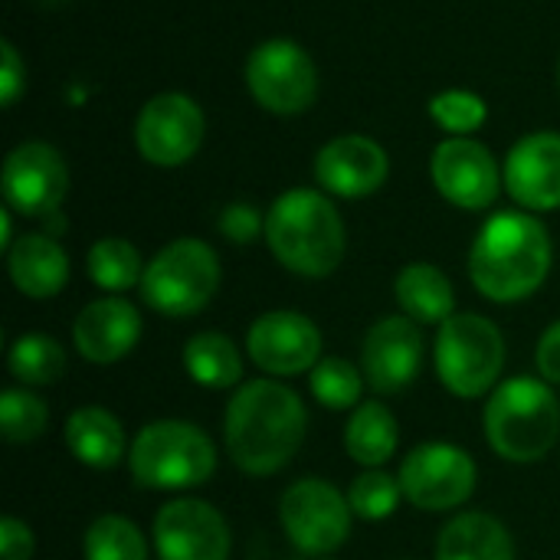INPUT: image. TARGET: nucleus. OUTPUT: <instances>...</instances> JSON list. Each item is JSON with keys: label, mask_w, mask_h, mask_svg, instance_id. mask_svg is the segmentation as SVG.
I'll return each instance as SVG.
<instances>
[{"label": "nucleus", "mask_w": 560, "mask_h": 560, "mask_svg": "<svg viewBox=\"0 0 560 560\" xmlns=\"http://www.w3.org/2000/svg\"><path fill=\"white\" fill-rule=\"evenodd\" d=\"M305 427L308 413L292 387L279 381H246L226 407V456L246 476H272L292 463Z\"/></svg>", "instance_id": "obj_1"}, {"label": "nucleus", "mask_w": 560, "mask_h": 560, "mask_svg": "<svg viewBox=\"0 0 560 560\" xmlns=\"http://www.w3.org/2000/svg\"><path fill=\"white\" fill-rule=\"evenodd\" d=\"M551 272V236L532 213H495L469 249L472 285L499 305L535 295Z\"/></svg>", "instance_id": "obj_2"}, {"label": "nucleus", "mask_w": 560, "mask_h": 560, "mask_svg": "<svg viewBox=\"0 0 560 560\" xmlns=\"http://www.w3.org/2000/svg\"><path fill=\"white\" fill-rule=\"evenodd\" d=\"M266 243L295 276L325 279L345 259V223L325 194L308 187L285 190L266 213Z\"/></svg>", "instance_id": "obj_3"}, {"label": "nucleus", "mask_w": 560, "mask_h": 560, "mask_svg": "<svg viewBox=\"0 0 560 560\" xmlns=\"http://www.w3.org/2000/svg\"><path fill=\"white\" fill-rule=\"evenodd\" d=\"M486 440L509 463L545 459L560 436V404L548 381L512 377L486 404Z\"/></svg>", "instance_id": "obj_4"}, {"label": "nucleus", "mask_w": 560, "mask_h": 560, "mask_svg": "<svg viewBox=\"0 0 560 560\" xmlns=\"http://www.w3.org/2000/svg\"><path fill=\"white\" fill-rule=\"evenodd\" d=\"M131 476L144 489L177 492L203 486L217 469L210 436L184 420H154L138 430L128 456Z\"/></svg>", "instance_id": "obj_5"}, {"label": "nucleus", "mask_w": 560, "mask_h": 560, "mask_svg": "<svg viewBox=\"0 0 560 560\" xmlns=\"http://www.w3.org/2000/svg\"><path fill=\"white\" fill-rule=\"evenodd\" d=\"M505 368V338L495 322L476 312L450 315L436 331V374L463 400L482 397Z\"/></svg>", "instance_id": "obj_6"}, {"label": "nucleus", "mask_w": 560, "mask_h": 560, "mask_svg": "<svg viewBox=\"0 0 560 560\" xmlns=\"http://www.w3.org/2000/svg\"><path fill=\"white\" fill-rule=\"evenodd\" d=\"M220 285V259L217 253L194 236L167 243L141 276V295L144 302L167 315V318H187L210 305Z\"/></svg>", "instance_id": "obj_7"}, {"label": "nucleus", "mask_w": 560, "mask_h": 560, "mask_svg": "<svg viewBox=\"0 0 560 560\" xmlns=\"http://www.w3.org/2000/svg\"><path fill=\"white\" fill-rule=\"evenodd\" d=\"M351 505L325 479H299L282 492L279 522L289 541L305 555H331L351 535Z\"/></svg>", "instance_id": "obj_8"}, {"label": "nucleus", "mask_w": 560, "mask_h": 560, "mask_svg": "<svg viewBox=\"0 0 560 560\" xmlns=\"http://www.w3.org/2000/svg\"><path fill=\"white\" fill-rule=\"evenodd\" d=\"M246 85L262 108L276 115H299L318 95V69L299 43L269 39L249 52Z\"/></svg>", "instance_id": "obj_9"}, {"label": "nucleus", "mask_w": 560, "mask_h": 560, "mask_svg": "<svg viewBox=\"0 0 560 560\" xmlns=\"http://www.w3.org/2000/svg\"><path fill=\"white\" fill-rule=\"evenodd\" d=\"M404 499L423 512L459 509L476 492V463L453 443H423L400 466Z\"/></svg>", "instance_id": "obj_10"}, {"label": "nucleus", "mask_w": 560, "mask_h": 560, "mask_svg": "<svg viewBox=\"0 0 560 560\" xmlns=\"http://www.w3.org/2000/svg\"><path fill=\"white\" fill-rule=\"evenodd\" d=\"M203 112L190 95L164 92L144 102L138 125H135V144L148 164L158 167H177L190 161L203 144Z\"/></svg>", "instance_id": "obj_11"}, {"label": "nucleus", "mask_w": 560, "mask_h": 560, "mask_svg": "<svg viewBox=\"0 0 560 560\" xmlns=\"http://www.w3.org/2000/svg\"><path fill=\"white\" fill-rule=\"evenodd\" d=\"M3 200L23 217H52L69 190V171L56 148L43 141L16 144L3 161Z\"/></svg>", "instance_id": "obj_12"}, {"label": "nucleus", "mask_w": 560, "mask_h": 560, "mask_svg": "<svg viewBox=\"0 0 560 560\" xmlns=\"http://www.w3.org/2000/svg\"><path fill=\"white\" fill-rule=\"evenodd\" d=\"M154 548L161 560H226L230 528L210 502L177 499L154 515Z\"/></svg>", "instance_id": "obj_13"}, {"label": "nucleus", "mask_w": 560, "mask_h": 560, "mask_svg": "<svg viewBox=\"0 0 560 560\" xmlns=\"http://www.w3.org/2000/svg\"><path fill=\"white\" fill-rule=\"evenodd\" d=\"M430 174L436 190L459 210L492 207L505 180L499 177V164L492 151L472 138H446L443 144H436Z\"/></svg>", "instance_id": "obj_14"}, {"label": "nucleus", "mask_w": 560, "mask_h": 560, "mask_svg": "<svg viewBox=\"0 0 560 560\" xmlns=\"http://www.w3.org/2000/svg\"><path fill=\"white\" fill-rule=\"evenodd\" d=\"M246 351L253 364L272 377L305 374L318 364L322 331L299 312H266L249 325Z\"/></svg>", "instance_id": "obj_15"}, {"label": "nucleus", "mask_w": 560, "mask_h": 560, "mask_svg": "<svg viewBox=\"0 0 560 560\" xmlns=\"http://www.w3.org/2000/svg\"><path fill=\"white\" fill-rule=\"evenodd\" d=\"M423 364V331L413 318L390 315L371 325L361 348L364 381L377 394H397L413 384Z\"/></svg>", "instance_id": "obj_16"}, {"label": "nucleus", "mask_w": 560, "mask_h": 560, "mask_svg": "<svg viewBox=\"0 0 560 560\" xmlns=\"http://www.w3.org/2000/svg\"><path fill=\"white\" fill-rule=\"evenodd\" d=\"M390 161L384 148L364 135H341L315 154V180L345 200L368 197L387 180Z\"/></svg>", "instance_id": "obj_17"}, {"label": "nucleus", "mask_w": 560, "mask_h": 560, "mask_svg": "<svg viewBox=\"0 0 560 560\" xmlns=\"http://www.w3.org/2000/svg\"><path fill=\"white\" fill-rule=\"evenodd\" d=\"M505 187L525 210L560 207V135L535 131L522 138L505 158Z\"/></svg>", "instance_id": "obj_18"}, {"label": "nucleus", "mask_w": 560, "mask_h": 560, "mask_svg": "<svg viewBox=\"0 0 560 560\" xmlns=\"http://www.w3.org/2000/svg\"><path fill=\"white\" fill-rule=\"evenodd\" d=\"M138 338L141 315L125 299H95L79 312L72 325V345L92 364H115L128 358Z\"/></svg>", "instance_id": "obj_19"}, {"label": "nucleus", "mask_w": 560, "mask_h": 560, "mask_svg": "<svg viewBox=\"0 0 560 560\" xmlns=\"http://www.w3.org/2000/svg\"><path fill=\"white\" fill-rule=\"evenodd\" d=\"M7 272L26 299H52L69 282V256L46 233H26L7 249Z\"/></svg>", "instance_id": "obj_20"}, {"label": "nucleus", "mask_w": 560, "mask_h": 560, "mask_svg": "<svg viewBox=\"0 0 560 560\" xmlns=\"http://www.w3.org/2000/svg\"><path fill=\"white\" fill-rule=\"evenodd\" d=\"M66 446L89 469H112L125 459V427L105 407H79L66 420Z\"/></svg>", "instance_id": "obj_21"}, {"label": "nucleus", "mask_w": 560, "mask_h": 560, "mask_svg": "<svg viewBox=\"0 0 560 560\" xmlns=\"http://www.w3.org/2000/svg\"><path fill=\"white\" fill-rule=\"evenodd\" d=\"M436 560H515V545L499 518L463 512L440 532Z\"/></svg>", "instance_id": "obj_22"}, {"label": "nucleus", "mask_w": 560, "mask_h": 560, "mask_svg": "<svg viewBox=\"0 0 560 560\" xmlns=\"http://www.w3.org/2000/svg\"><path fill=\"white\" fill-rule=\"evenodd\" d=\"M394 295H397L400 308L407 312V318H413L417 325H443L456 305L453 282L446 279L443 269H436L430 262L404 266L394 282Z\"/></svg>", "instance_id": "obj_23"}, {"label": "nucleus", "mask_w": 560, "mask_h": 560, "mask_svg": "<svg viewBox=\"0 0 560 560\" xmlns=\"http://www.w3.org/2000/svg\"><path fill=\"white\" fill-rule=\"evenodd\" d=\"M397 440H400V436H397V420H394V413H390L384 404H377V400L361 404V407L351 413L348 427H345V450H348V456H351L354 463L368 466V469H377V466H384L387 459H394Z\"/></svg>", "instance_id": "obj_24"}, {"label": "nucleus", "mask_w": 560, "mask_h": 560, "mask_svg": "<svg viewBox=\"0 0 560 560\" xmlns=\"http://www.w3.org/2000/svg\"><path fill=\"white\" fill-rule=\"evenodd\" d=\"M184 368L200 387H210V390L236 387L243 377V361H240L236 345L217 331H200L184 345Z\"/></svg>", "instance_id": "obj_25"}, {"label": "nucleus", "mask_w": 560, "mask_h": 560, "mask_svg": "<svg viewBox=\"0 0 560 560\" xmlns=\"http://www.w3.org/2000/svg\"><path fill=\"white\" fill-rule=\"evenodd\" d=\"M10 374L26 387H49L66 374V351L56 338L20 335L7 351Z\"/></svg>", "instance_id": "obj_26"}, {"label": "nucleus", "mask_w": 560, "mask_h": 560, "mask_svg": "<svg viewBox=\"0 0 560 560\" xmlns=\"http://www.w3.org/2000/svg\"><path fill=\"white\" fill-rule=\"evenodd\" d=\"M85 266H89L92 282L105 292H125L135 282H141V276H144L138 249L121 236H105V240L92 243Z\"/></svg>", "instance_id": "obj_27"}, {"label": "nucleus", "mask_w": 560, "mask_h": 560, "mask_svg": "<svg viewBox=\"0 0 560 560\" xmlns=\"http://www.w3.org/2000/svg\"><path fill=\"white\" fill-rule=\"evenodd\" d=\"M85 560H148L144 535L135 522L121 515H102L89 525L82 538Z\"/></svg>", "instance_id": "obj_28"}, {"label": "nucleus", "mask_w": 560, "mask_h": 560, "mask_svg": "<svg viewBox=\"0 0 560 560\" xmlns=\"http://www.w3.org/2000/svg\"><path fill=\"white\" fill-rule=\"evenodd\" d=\"M308 387L315 394V400L325 410H351L361 407V394H364V371L354 368L345 358H322L312 371H308Z\"/></svg>", "instance_id": "obj_29"}, {"label": "nucleus", "mask_w": 560, "mask_h": 560, "mask_svg": "<svg viewBox=\"0 0 560 560\" xmlns=\"http://www.w3.org/2000/svg\"><path fill=\"white\" fill-rule=\"evenodd\" d=\"M400 495H404L400 479H394V476H387V472H381V469H368V472H361V476L351 482V489H348V505H351V512H354L358 518H364V522H384V518H390V515L397 512Z\"/></svg>", "instance_id": "obj_30"}, {"label": "nucleus", "mask_w": 560, "mask_h": 560, "mask_svg": "<svg viewBox=\"0 0 560 560\" xmlns=\"http://www.w3.org/2000/svg\"><path fill=\"white\" fill-rule=\"evenodd\" d=\"M49 423V410L46 404L30 394V390H3L0 394V427H3V440L10 443H33L46 433Z\"/></svg>", "instance_id": "obj_31"}, {"label": "nucleus", "mask_w": 560, "mask_h": 560, "mask_svg": "<svg viewBox=\"0 0 560 560\" xmlns=\"http://www.w3.org/2000/svg\"><path fill=\"white\" fill-rule=\"evenodd\" d=\"M430 118L456 135V138H466L472 131H479L489 118V105L482 102V95L476 92H466V89H446L440 95L430 98Z\"/></svg>", "instance_id": "obj_32"}, {"label": "nucleus", "mask_w": 560, "mask_h": 560, "mask_svg": "<svg viewBox=\"0 0 560 560\" xmlns=\"http://www.w3.org/2000/svg\"><path fill=\"white\" fill-rule=\"evenodd\" d=\"M220 233L230 243H253L259 233H266V220L249 203H230L220 213Z\"/></svg>", "instance_id": "obj_33"}, {"label": "nucleus", "mask_w": 560, "mask_h": 560, "mask_svg": "<svg viewBox=\"0 0 560 560\" xmlns=\"http://www.w3.org/2000/svg\"><path fill=\"white\" fill-rule=\"evenodd\" d=\"M3 49V69H0V98H3V108H10L16 102V95L23 92V82H26V66L16 52V46L10 39L0 43Z\"/></svg>", "instance_id": "obj_34"}, {"label": "nucleus", "mask_w": 560, "mask_h": 560, "mask_svg": "<svg viewBox=\"0 0 560 560\" xmlns=\"http://www.w3.org/2000/svg\"><path fill=\"white\" fill-rule=\"evenodd\" d=\"M33 558V532L20 518L0 522V560H30Z\"/></svg>", "instance_id": "obj_35"}, {"label": "nucleus", "mask_w": 560, "mask_h": 560, "mask_svg": "<svg viewBox=\"0 0 560 560\" xmlns=\"http://www.w3.org/2000/svg\"><path fill=\"white\" fill-rule=\"evenodd\" d=\"M535 361H538V374L548 381V384H560V322H555L541 341H538V351H535Z\"/></svg>", "instance_id": "obj_36"}, {"label": "nucleus", "mask_w": 560, "mask_h": 560, "mask_svg": "<svg viewBox=\"0 0 560 560\" xmlns=\"http://www.w3.org/2000/svg\"><path fill=\"white\" fill-rule=\"evenodd\" d=\"M0 246L10 249V210H0Z\"/></svg>", "instance_id": "obj_37"}, {"label": "nucleus", "mask_w": 560, "mask_h": 560, "mask_svg": "<svg viewBox=\"0 0 560 560\" xmlns=\"http://www.w3.org/2000/svg\"><path fill=\"white\" fill-rule=\"evenodd\" d=\"M39 3H46V7H59V3H66V0H39Z\"/></svg>", "instance_id": "obj_38"}]
</instances>
